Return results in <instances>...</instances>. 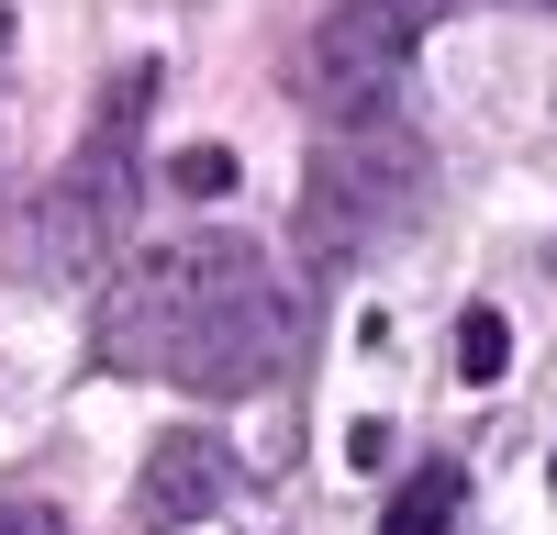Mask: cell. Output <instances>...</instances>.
Here are the masks:
<instances>
[{"instance_id":"cell-1","label":"cell","mask_w":557,"mask_h":535,"mask_svg":"<svg viewBox=\"0 0 557 535\" xmlns=\"http://www.w3.org/2000/svg\"><path fill=\"white\" fill-rule=\"evenodd\" d=\"M290 335H301V312H290V290L268 279V257L246 235L146 246L101 301V369L178 380V390H212V401L268 390L290 369Z\"/></svg>"},{"instance_id":"cell-10","label":"cell","mask_w":557,"mask_h":535,"mask_svg":"<svg viewBox=\"0 0 557 535\" xmlns=\"http://www.w3.org/2000/svg\"><path fill=\"white\" fill-rule=\"evenodd\" d=\"M524 12H557V0H524Z\"/></svg>"},{"instance_id":"cell-8","label":"cell","mask_w":557,"mask_h":535,"mask_svg":"<svg viewBox=\"0 0 557 535\" xmlns=\"http://www.w3.org/2000/svg\"><path fill=\"white\" fill-rule=\"evenodd\" d=\"M168 190H178V201H223V190H235V157H223V146L168 157Z\"/></svg>"},{"instance_id":"cell-4","label":"cell","mask_w":557,"mask_h":535,"mask_svg":"<svg viewBox=\"0 0 557 535\" xmlns=\"http://www.w3.org/2000/svg\"><path fill=\"white\" fill-rule=\"evenodd\" d=\"M446 12V0H335L312 34V101L335 123H368L391 112V89L412 67V45H424V23Z\"/></svg>"},{"instance_id":"cell-6","label":"cell","mask_w":557,"mask_h":535,"mask_svg":"<svg viewBox=\"0 0 557 535\" xmlns=\"http://www.w3.org/2000/svg\"><path fill=\"white\" fill-rule=\"evenodd\" d=\"M457 502H469V469H457V458H424V469L391 490L380 535H446V524H457Z\"/></svg>"},{"instance_id":"cell-3","label":"cell","mask_w":557,"mask_h":535,"mask_svg":"<svg viewBox=\"0 0 557 535\" xmlns=\"http://www.w3.org/2000/svg\"><path fill=\"white\" fill-rule=\"evenodd\" d=\"M146 89H157V67H134V78L101 89V134L78 146V167L34 212V257L45 268H101L123 246V146H134V123H146Z\"/></svg>"},{"instance_id":"cell-2","label":"cell","mask_w":557,"mask_h":535,"mask_svg":"<svg viewBox=\"0 0 557 535\" xmlns=\"http://www.w3.org/2000/svg\"><path fill=\"white\" fill-rule=\"evenodd\" d=\"M424 146L391 123V112H368V123H335L312 146V178H301V257L312 268H346L368 257L380 235H401L412 212H424Z\"/></svg>"},{"instance_id":"cell-9","label":"cell","mask_w":557,"mask_h":535,"mask_svg":"<svg viewBox=\"0 0 557 535\" xmlns=\"http://www.w3.org/2000/svg\"><path fill=\"white\" fill-rule=\"evenodd\" d=\"M0 535H67L57 502H0Z\"/></svg>"},{"instance_id":"cell-5","label":"cell","mask_w":557,"mask_h":535,"mask_svg":"<svg viewBox=\"0 0 557 535\" xmlns=\"http://www.w3.org/2000/svg\"><path fill=\"white\" fill-rule=\"evenodd\" d=\"M223 480H235L223 435H201V424H168V435L146 446V480H134V524H146V535L201 524V513L223 502Z\"/></svg>"},{"instance_id":"cell-7","label":"cell","mask_w":557,"mask_h":535,"mask_svg":"<svg viewBox=\"0 0 557 535\" xmlns=\"http://www.w3.org/2000/svg\"><path fill=\"white\" fill-rule=\"evenodd\" d=\"M502 357H513V324H502V312L491 301H469V312H457V380H502Z\"/></svg>"},{"instance_id":"cell-11","label":"cell","mask_w":557,"mask_h":535,"mask_svg":"<svg viewBox=\"0 0 557 535\" xmlns=\"http://www.w3.org/2000/svg\"><path fill=\"white\" fill-rule=\"evenodd\" d=\"M546 480H557V458H546Z\"/></svg>"}]
</instances>
